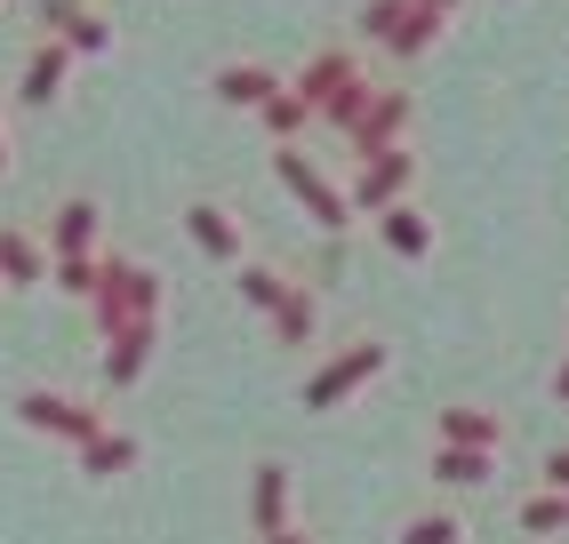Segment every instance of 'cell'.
Segmentation results:
<instances>
[{
  "label": "cell",
  "mask_w": 569,
  "mask_h": 544,
  "mask_svg": "<svg viewBox=\"0 0 569 544\" xmlns=\"http://www.w3.org/2000/svg\"><path fill=\"white\" fill-rule=\"evenodd\" d=\"M161 272L153 264H137V256H121V249H104L97 256V289H89V313H97V329L112 336V329H144V321H161Z\"/></svg>",
  "instance_id": "cell-1"
},
{
  "label": "cell",
  "mask_w": 569,
  "mask_h": 544,
  "mask_svg": "<svg viewBox=\"0 0 569 544\" xmlns=\"http://www.w3.org/2000/svg\"><path fill=\"white\" fill-rule=\"evenodd\" d=\"M273 177L289 184V201L306 209L321 232H346V224H353V209H346V184H337V177L313 161L306 144H273Z\"/></svg>",
  "instance_id": "cell-2"
},
{
  "label": "cell",
  "mask_w": 569,
  "mask_h": 544,
  "mask_svg": "<svg viewBox=\"0 0 569 544\" xmlns=\"http://www.w3.org/2000/svg\"><path fill=\"white\" fill-rule=\"evenodd\" d=\"M409 184H417V152H409V144L369 152V161L353 169V184H346V209H353V216H386V209L409 201Z\"/></svg>",
  "instance_id": "cell-3"
},
{
  "label": "cell",
  "mask_w": 569,
  "mask_h": 544,
  "mask_svg": "<svg viewBox=\"0 0 569 544\" xmlns=\"http://www.w3.org/2000/svg\"><path fill=\"white\" fill-rule=\"evenodd\" d=\"M377 369H386V344H377V336L346 344L337 361H321V369L306 376V409H337V401H353V393H361V384H369Z\"/></svg>",
  "instance_id": "cell-4"
},
{
  "label": "cell",
  "mask_w": 569,
  "mask_h": 544,
  "mask_svg": "<svg viewBox=\"0 0 569 544\" xmlns=\"http://www.w3.org/2000/svg\"><path fill=\"white\" fill-rule=\"evenodd\" d=\"M409 121H417V97L409 89H393V81H377V97H369V112L353 121V152L369 161V152H393V144H409Z\"/></svg>",
  "instance_id": "cell-5"
},
{
  "label": "cell",
  "mask_w": 569,
  "mask_h": 544,
  "mask_svg": "<svg viewBox=\"0 0 569 544\" xmlns=\"http://www.w3.org/2000/svg\"><path fill=\"white\" fill-rule=\"evenodd\" d=\"M17 416L32 424V433H57V441H72V449L104 433V409L72 401V393H49V384H41V393H24V401H17Z\"/></svg>",
  "instance_id": "cell-6"
},
{
  "label": "cell",
  "mask_w": 569,
  "mask_h": 544,
  "mask_svg": "<svg viewBox=\"0 0 569 544\" xmlns=\"http://www.w3.org/2000/svg\"><path fill=\"white\" fill-rule=\"evenodd\" d=\"M41 249H49V264H57V256H97V249H104V209L89 201V192L57 201V209H49V241H41Z\"/></svg>",
  "instance_id": "cell-7"
},
{
  "label": "cell",
  "mask_w": 569,
  "mask_h": 544,
  "mask_svg": "<svg viewBox=\"0 0 569 544\" xmlns=\"http://www.w3.org/2000/svg\"><path fill=\"white\" fill-rule=\"evenodd\" d=\"M346 81H361V57H353V49H313V57H306V72H297V81H281V89L306 104V112H321Z\"/></svg>",
  "instance_id": "cell-8"
},
{
  "label": "cell",
  "mask_w": 569,
  "mask_h": 544,
  "mask_svg": "<svg viewBox=\"0 0 569 544\" xmlns=\"http://www.w3.org/2000/svg\"><path fill=\"white\" fill-rule=\"evenodd\" d=\"M184 232H193V249L209 264H241V216L224 201H193V209H184Z\"/></svg>",
  "instance_id": "cell-9"
},
{
  "label": "cell",
  "mask_w": 569,
  "mask_h": 544,
  "mask_svg": "<svg viewBox=\"0 0 569 544\" xmlns=\"http://www.w3.org/2000/svg\"><path fill=\"white\" fill-rule=\"evenodd\" d=\"M64 81H72V49L64 41H32L24 49V72H17V97L24 104H57Z\"/></svg>",
  "instance_id": "cell-10"
},
{
  "label": "cell",
  "mask_w": 569,
  "mask_h": 544,
  "mask_svg": "<svg viewBox=\"0 0 569 544\" xmlns=\"http://www.w3.org/2000/svg\"><path fill=\"white\" fill-rule=\"evenodd\" d=\"M0 289H49V249H41V232L0 224Z\"/></svg>",
  "instance_id": "cell-11"
},
{
  "label": "cell",
  "mask_w": 569,
  "mask_h": 544,
  "mask_svg": "<svg viewBox=\"0 0 569 544\" xmlns=\"http://www.w3.org/2000/svg\"><path fill=\"white\" fill-rule=\"evenodd\" d=\"M209 89H217V104H233V112H264V104L281 97V72L241 57V64H217V81H209Z\"/></svg>",
  "instance_id": "cell-12"
},
{
  "label": "cell",
  "mask_w": 569,
  "mask_h": 544,
  "mask_svg": "<svg viewBox=\"0 0 569 544\" xmlns=\"http://www.w3.org/2000/svg\"><path fill=\"white\" fill-rule=\"evenodd\" d=\"M441 449H481V456H498V449H506V416H498V409H473V401L441 409Z\"/></svg>",
  "instance_id": "cell-13"
},
{
  "label": "cell",
  "mask_w": 569,
  "mask_h": 544,
  "mask_svg": "<svg viewBox=\"0 0 569 544\" xmlns=\"http://www.w3.org/2000/svg\"><path fill=\"white\" fill-rule=\"evenodd\" d=\"M153 344H161V321L112 329V336H104V384H137L144 369H153Z\"/></svg>",
  "instance_id": "cell-14"
},
{
  "label": "cell",
  "mask_w": 569,
  "mask_h": 544,
  "mask_svg": "<svg viewBox=\"0 0 569 544\" xmlns=\"http://www.w3.org/2000/svg\"><path fill=\"white\" fill-rule=\"evenodd\" d=\"M369 224H377V241H386L393 256H409V264L433 256V216L417 209V201H401V209H386V216H369Z\"/></svg>",
  "instance_id": "cell-15"
},
{
  "label": "cell",
  "mask_w": 569,
  "mask_h": 544,
  "mask_svg": "<svg viewBox=\"0 0 569 544\" xmlns=\"http://www.w3.org/2000/svg\"><path fill=\"white\" fill-rule=\"evenodd\" d=\"M264 321H273V344H313V336H321V296H313L306 281H289V296H281Z\"/></svg>",
  "instance_id": "cell-16"
},
{
  "label": "cell",
  "mask_w": 569,
  "mask_h": 544,
  "mask_svg": "<svg viewBox=\"0 0 569 544\" xmlns=\"http://www.w3.org/2000/svg\"><path fill=\"white\" fill-rule=\"evenodd\" d=\"M441 32H449L441 17H426V9H409V0H401V24L386 32V57H401V64H417V57H426V49L441 41Z\"/></svg>",
  "instance_id": "cell-17"
},
{
  "label": "cell",
  "mask_w": 569,
  "mask_h": 544,
  "mask_svg": "<svg viewBox=\"0 0 569 544\" xmlns=\"http://www.w3.org/2000/svg\"><path fill=\"white\" fill-rule=\"evenodd\" d=\"M257 129H264V144H306V129H313V112H306V104H297V97L281 89L273 104L257 112Z\"/></svg>",
  "instance_id": "cell-18"
},
{
  "label": "cell",
  "mask_w": 569,
  "mask_h": 544,
  "mask_svg": "<svg viewBox=\"0 0 569 544\" xmlns=\"http://www.w3.org/2000/svg\"><path fill=\"white\" fill-rule=\"evenodd\" d=\"M233 272H241V281H233V289H241V304H257V313H273V304L289 296V272H281V264H249V256H241Z\"/></svg>",
  "instance_id": "cell-19"
},
{
  "label": "cell",
  "mask_w": 569,
  "mask_h": 544,
  "mask_svg": "<svg viewBox=\"0 0 569 544\" xmlns=\"http://www.w3.org/2000/svg\"><path fill=\"white\" fill-rule=\"evenodd\" d=\"M369 97H377V81H369V72H361V81H346V89H337L321 112H313V121H329L337 137H353V121H361V112H369Z\"/></svg>",
  "instance_id": "cell-20"
},
{
  "label": "cell",
  "mask_w": 569,
  "mask_h": 544,
  "mask_svg": "<svg viewBox=\"0 0 569 544\" xmlns=\"http://www.w3.org/2000/svg\"><path fill=\"white\" fill-rule=\"evenodd\" d=\"M81 464H89V473H121V464H137V441H129V433H112V424H104L97 441H81Z\"/></svg>",
  "instance_id": "cell-21"
},
{
  "label": "cell",
  "mask_w": 569,
  "mask_h": 544,
  "mask_svg": "<svg viewBox=\"0 0 569 544\" xmlns=\"http://www.w3.org/2000/svg\"><path fill=\"white\" fill-rule=\"evenodd\" d=\"M489 464H498V456H481V449H433V473H441V481H458V488L489 481Z\"/></svg>",
  "instance_id": "cell-22"
},
{
  "label": "cell",
  "mask_w": 569,
  "mask_h": 544,
  "mask_svg": "<svg viewBox=\"0 0 569 544\" xmlns=\"http://www.w3.org/2000/svg\"><path fill=\"white\" fill-rule=\"evenodd\" d=\"M97 256H104V249H97ZM97 256H57V264H49V289H64V296L89 304V289H97Z\"/></svg>",
  "instance_id": "cell-23"
},
{
  "label": "cell",
  "mask_w": 569,
  "mask_h": 544,
  "mask_svg": "<svg viewBox=\"0 0 569 544\" xmlns=\"http://www.w3.org/2000/svg\"><path fill=\"white\" fill-rule=\"evenodd\" d=\"M64 49H72V64H81V57H104V49H112V17H97V9H89L81 24L64 32Z\"/></svg>",
  "instance_id": "cell-24"
},
{
  "label": "cell",
  "mask_w": 569,
  "mask_h": 544,
  "mask_svg": "<svg viewBox=\"0 0 569 544\" xmlns=\"http://www.w3.org/2000/svg\"><path fill=\"white\" fill-rule=\"evenodd\" d=\"M281 504H289V473H281V464H264V473H257V521L281 528Z\"/></svg>",
  "instance_id": "cell-25"
},
{
  "label": "cell",
  "mask_w": 569,
  "mask_h": 544,
  "mask_svg": "<svg viewBox=\"0 0 569 544\" xmlns=\"http://www.w3.org/2000/svg\"><path fill=\"white\" fill-rule=\"evenodd\" d=\"M393 24H401V0H361V17H353V32H361V41H377V49H386Z\"/></svg>",
  "instance_id": "cell-26"
},
{
  "label": "cell",
  "mask_w": 569,
  "mask_h": 544,
  "mask_svg": "<svg viewBox=\"0 0 569 544\" xmlns=\"http://www.w3.org/2000/svg\"><path fill=\"white\" fill-rule=\"evenodd\" d=\"M81 17H89V0H41V41H64Z\"/></svg>",
  "instance_id": "cell-27"
},
{
  "label": "cell",
  "mask_w": 569,
  "mask_h": 544,
  "mask_svg": "<svg viewBox=\"0 0 569 544\" xmlns=\"http://www.w3.org/2000/svg\"><path fill=\"white\" fill-rule=\"evenodd\" d=\"M409 544H458V521H449V513H417L409 521Z\"/></svg>",
  "instance_id": "cell-28"
},
{
  "label": "cell",
  "mask_w": 569,
  "mask_h": 544,
  "mask_svg": "<svg viewBox=\"0 0 569 544\" xmlns=\"http://www.w3.org/2000/svg\"><path fill=\"white\" fill-rule=\"evenodd\" d=\"M521 521H529V528H561V496H538V504H529Z\"/></svg>",
  "instance_id": "cell-29"
},
{
  "label": "cell",
  "mask_w": 569,
  "mask_h": 544,
  "mask_svg": "<svg viewBox=\"0 0 569 544\" xmlns=\"http://www.w3.org/2000/svg\"><path fill=\"white\" fill-rule=\"evenodd\" d=\"M546 488H553V496H569V449H553V456H546Z\"/></svg>",
  "instance_id": "cell-30"
},
{
  "label": "cell",
  "mask_w": 569,
  "mask_h": 544,
  "mask_svg": "<svg viewBox=\"0 0 569 544\" xmlns=\"http://www.w3.org/2000/svg\"><path fill=\"white\" fill-rule=\"evenodd\" d=\"M409 9H426V17H441V24H458V9H466V0H409Z\"/></svg>",
  "instance_id": "cell-31"
},
{
  "label": "cell",
  "mask_w": 569,
  "mask_h": 544,
  "mask_svg": "<svg viewBox=\"0 0 569 544\" xmlns=\"http://www.w3.org/2000/svg\"><path fill=\"white\" fill-rule=\"evenodd\" d=\"M9 161H17V152H9V112H0V177H9Z\"/></svg>",
  "instance_id": "cell-32"
},
{
  "label": "cell",
  "mask_w": 569,
  "mask_h": 544,
  "mask_svg": "<svg viewBox=\"0 0 569 544\" xmlns=\"http://www.w3.org/2000/svg\"><path fill=\"white\" fill-rule=\"evenodd\" d=\"M553 393H561V401H569V361H561V369H553Z\"/></svg>",
  "instance_id": "cell-33"
},
{
  "label": "cell",
  "mask_w": 569,
  "mask_h": 544,
  "mask_svg": "<svg viewBox=\"0 0 569 544\" xmlns=\"http://www.w3.org/2000/svg\"><path fill=\"white\" fill-rule=\"evenodd\" d=\"M561 521H569V496H561Z\"/></svg>",
  "instance_id": "cell-34"
}]
</instances>
